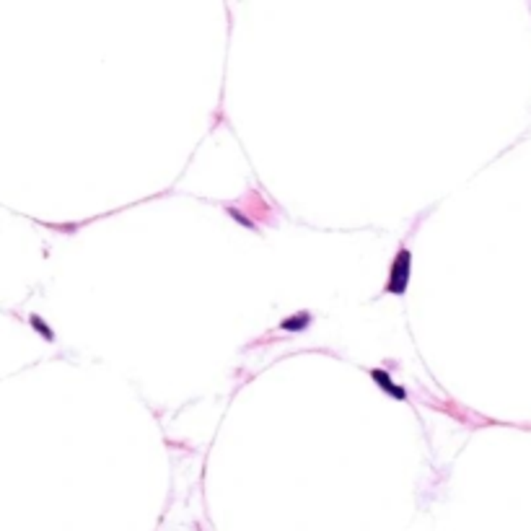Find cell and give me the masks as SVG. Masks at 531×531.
<instances>
[{"label": "cell", "mask_w": 531, "mask_h": 531, "mask_svg": "<svg viewBox=\"0 0 531 531\" xmlns=\"http://www.w3.org/2000/svg\"><path fill=\"white\" fill-rule=\"evenodd\" d=\"M410 275H412V252L407 246H399L397 256L389 265V277H386L384 293L386 295H404L410 288Z\"/></svg>", "instance_id": "6da1fadb"}, {"label": "cell", "mask_w": 531, "mask_h": 531, "mask_svg": "<svg viewBox=\"0 0 531 531\" xmlns=\"http://www.w3.org/2000/svg\"><path fill=\"white\" fill-rule=\"evenodd\" d=\"M371 376H374V381H376L378 386H381V389H384V392L389 394V397H394V399H399V402H404V399H407V392H404V389H402L399 384H394L392 376L386 374V371H381V368H374V371H371Z\"/></svg>", "instance_id": "7a4b0ae2"}, {"label": "cell", "mask_w": 531, "mask_h": 531, "mask_svg": "<svg viewBox=\"0 0 531 531\" xmlns=\"http://www.w3.org/2000/svg\"><path fill=\"white\" fill-rule=\"evenodd\" d=\"M308 324H311V314H308V311H301V314L286 319V322L280 324V329H286V332H304Z\"/></svg>", "instance_id": "3957f363"}, {"label": "cell", "mask_w": 531, "mask_h": 531, "mask_svg": "<svg viewBox=\"0 0 531 531\" xmlns=\"http://www.w3.org/2000/svg\"><path fill=\"white\" fill-rule=\"evenodd\" d=\"M29 324H31V329H34V332H40V335L44 337L47 342H55V332H52V329L44 324V319H42L40 314H31L29 316Z\"/></svg>", "instance_id": "277c9868"}]
</instances>
